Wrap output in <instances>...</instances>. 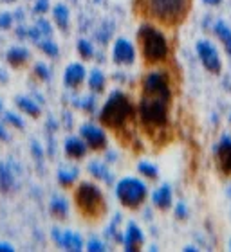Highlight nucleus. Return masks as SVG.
Here are the masks:
<instances>
[{"label":"nucleus","instance_id":"nucleus-2","mask_svg":"<svg viewBox=\"0 0 231 252\" xmlns=\"http://www.w3.org/2000/svg\"><path fill=\"white\" fill-rule=\"evenodd\" d=\"M192 0H136L137 13L164 26H177L186 18Z\"/></svg>","mask_w":231,"mask_h":252},{"label":"nucleus","instance_id":"nucleus-31","mask_svg":"<svg viewBox=\"0 0 231 252\" xmlns=\"http://www.w3.org/2000/svg\"><path fill=\"white\" fill-rule=\"evenodd\" d=\"M49 9V0H37L35 4V13H45Z\"/></svg>","mask_w":231,"mask_h":252},{"label":"nucleus","instance_id":"nucleus-1","mask_svg":"<svg viewBox=\"0 0 231 252\" xmlns=\"http://www.w3.org/2000/svg\"><path fill=\"white\" fill-rule=\"evenodd\" d=\"M172 89L170 79L164 72H150L143 79L139 119L148 135L157 137L168 126Z\"/></svg>","mask_w":231,"mask_h":252},{"label":"nucleus","instance_id":"nucleus-37","mask_svg":"<svg viewBox=\"0 0 231 252\" xmlns=\"http://www.w3.org/2000/svg\"><path fill=\"white\" fill-rule=\"evenodd\" d=\"M206 4H211V5H215V4H219V2H221V0H204Z\"/></svg>","mask_w":231,"mask_h":252},{"label":"nucleus","instance_id":"nucleus-29","mask_svg":"<svg viewBox=\"0 0 231 252\" xmlns=\"http://www.w3.org/2000/svg\"><path fill=\"white\" fill-rule=\"evenodd\" d=\"M35 76H37L38 79H42V81H47L49 79V68H47V65H43V63H37L35 65Z\"/></svg>","mask_w":231,"mask_h":252},{"label":"nucleus","instance_id":"nucleus-33","mask_svg":"<svg viewBox=\"0 0 231 252\" xmlns=\"http://www.w3.org/2000/svg\"><path fill=\"white\" fill-rule=\"evenodd\" d=\"M177 216H179V218H184V216H186V209H184L183 204L177 205Z\"/></svg>","mask_w":231,"mask_h":252},{"label":"nucleus","instance_id":"nucleus-26","mask_svg":"<svg viewBox=\"0 0 231 252\" xmlns=\"http://www.w3.org/2000/svg\"><path fill=\"white\" fill-rule=\"evenodd\" d=\"M78 53L81 54V58H83V60H90L92 56H94V49H92L90 42H87V40H79Z\"/></svg>","mask_w":231,"mask_h":252},{"label":"nucleus","instance_id":"nucleus-35","mask_svg":"<svg viewBox=\"0 0 231 252\" xmlns=\"http://www.w3.org/2000/svg\"><path fill=\"white\" fill-rule=\"evenodd\" d=\"M0 251H13V245H9V243H0Z\"/></svg>","mask_w":231,"mask_h":252},{"label":"nucleus","instance_id":"nucleus-38","mask_svg":"<svg viewBox=\"0 0 231 252\" xmlns=\"http://www.w3.org/2000/svg\"><path fill=\"white\" fill-rule=\"evenodd\" d=\"M0 2H4V4H13V2H16V0H0Z\"/></svg>","mask_w":231,"mask_h":252},{"label":"nucleus","instance_id":"nucleus-24","mask_svg":"<svg viewBox=\"0 0 231 252\" xmlns=\"http://www.w3.org/2000/svg\"><path fill=\"white\" fill-rule=\"evenodd\" d=\"M89 171L92 175H94L96 179H101V180H111V175H109V171H107L105 166H101V164H96L92 162L89 166Z\"/></svg>","mask_w":231,"mask_h":252},{"label":"nucleus","instance_id":"nucleus-30","mask_svg":"<svg viewBox=\"0 0 231 252\" xmlns=\"http://www.w3.org/2000/svg\"><path fill=\"white\" fill-rule=\"evenodd\" d=\"M13 26V16L9 13H2L0 15V29H9Z\"/></svg>","mask_w":231,"mask_h":252},{"label":"nucleus","instance_id":"nucleus-19","mask_svg":"<svg viewBox=\"0 0 231 252\" xmlns=\"http://www.w3.org/2000/svg\"><path fill=\"white\" fill-rule=\"evenodd\" d=\"M51 215H53L54 218H58V220L67 218L69 205H67V202H65V198H62V196H54V198L51 200Z\"/></svg>","mask_w":231,"mask_h":252},{"label":"nucleus","instance_id":"nucleus-3","mask_svg":"<svg viewBox=\"0 0 231 252\" xmlns=\"http://www.w3.org/2000/svg\"><path fill=\"white\" fill-rule=\"evenodd\" d=\"M134 106L123 92H112L100 112V123L114 131H123L132 125Z\"/></svg>","mask_w":231,"mask_h":252},{"label":"nucleus","instance_id":"nucleus-28","mask_svg":"<svg viewBox=\"0 0 231 252\" xmlns=\"http://www.w3.org/2000/svg\"><path fill=\"white\" fill-rule=\"evenodd\" d=\"M4 121L7 123V125L13 126V128H18V130L24 128V121H22V117L16 116L15 112H7V114H4Z\"/></svg>","mask_w":231,"mask_h":252},{"label":"nucleus","instance_id":"nucleus-6","mask_svg":"<svg viewBox=\"0 0 231 252\" xmlns=\"http://www.w3.org/2000/svg\"><path fill=\"white\" fill-rule=\"evenodd\" d=\"M116 194L125 207L136 209L147 198V186L137 179H123L116 186Z\"/></svg>","mask_w":231,"mask_h":252},{"label":"nucleus","instance_id":"nucleus-7","mask_svg":"<svg viewBox=\"0 0 231 252\" xmlns=\"http://www.w3.org/2000/svg\"><path fill=\"white\" fill-rule=\"evenodd\" d=\"M197 53H199V58L202 62L210 72L213 74H219L221 72V60H219V53H217V49L211 45L210 42H206V40H200L197 43Z\"/></svg>","mask_w":231,"mask_h":252},{"label":"nucleus","instance_id":"nucleus-39","mask_svg":"<svg viewBox=\"0 0 231 252\" xmlns=\"http://www.w3.org/2000/svg\"><path fill=\"white\" fill-rule=\"evenodd\" d=\"M0 114H2V103H0Z\"/></svg>","mask_w":231,"mask_h":252},{"label":"nucleus","instance_id":"nucleus-32","mask_svg":"<svg viewBox=\"0 0 231 252\" xmlns=\"http://www.w3.org/2000/svg\"><path fill=\"white\" fill-rule=\"evenodd\" d=\"M87 249H89V251H103V249H105V245H103V243H100V242H96V240H92V242L87 245Z\"/></svg>","mask_w":231,"mask_h":252},{"label":"nucleus","instance_id":"nucleus-13","mask_svg":"<svg viewBox=\"0 0 231 252\" xmlns=\"http://www.w3.org/2000/svg\"><path fill=\"white\" fill-rule=\"evenodd\" d=\"M143 245V232L137 229L136 223H130L126 227L125 232V249L128 252H136L139 251Z\"/></svg>","mask_w":231,"mask_h":252},{"label":"nucleus","instance_id":"nucleus-18","mask_svg":"<svg viewBox=\"0 0 231 252\" xmlns=\"http://www.w3.org/2000/svg\"><path fill=\"white\" fill-rule=\"evenodd\" d=\"M154 204L159 209H168L172 205V191H170L168 186H163L154 193Z\"/></svg>","mask_w":231,"mask_h":252},{"label":"nucleus","instance_id":"nucleus-10","mask_svg":"<svg viewBox=\"0 0 231 252\" xmlns=\"http://www.w3.org/2000/svg\"><path fill=\"white\" fill-rule=\"evenodd\" d=\"M112 58L119 65H128L134 62V47L126 40H117L114 43V51H112Z\"/></svg>","mask_w":231,"mask_h":252},{"label":"nucleus","instance_id":"nucleus-21","mask_svg":"<svg viewBox=\"0 0 231 252\" xmlns=\"http://www.w3.org/2000/svg\"><path fill=\"white\" fill-rule=\"evenodd\" d=\"M53 16H54V22H56V26L60 29H67L69 26V9L65 5L58 4L56 7L53 9Z\"/></svg>","mask_w":231,"mask_h":252},{"label":"nucleus","instance_id":"nucleus-4","mask_svg":"<svg viewBox=\"0 0 231 252\" xmlns=\"http://www.w3.org/2000/svg\"><path fill=\"white\" fill-rule=\"evenodd\" d=\"M137 42H139L143 60L148 65H157L168 58V42L163 32L154 26L143 24L137 32Z\"/></svg>","mask_w":231,"mask_h":252},{"label":"nucleus","instance_id":"nucleus-5","mask_svg":"<svg viewBox=\"0 0 231 252\" xmlns=\"http://www.w3.org/2000/svg\"><path fill=\"white\" fill-rule=\"evenodd\" d=\"M74 204L81 213V216L89 218V220H96L103 215L105 211V200H103V193L101 189L94 184L83 182L79 184L74 191Z\"/></svg>","mask_w":231,"mask_h":252},{"label":"nucleus","instance_id":"nucleus-25","mask_svg":"<svg viewBox=\"0 0 231 252\" xmlns=\"http://www.w3.org/2000/svg\"><path fill=\"white\" fill-rule=\"evenodd\" d=\"M215 34L224 42V45H230L231 43V31L222 24V22H219V24L215 26Z\"/></svg>","mask_w":231,"mask_h":252},{"label":"nucleus","instance_id":"nucleus-16","mask_svg":"<svg viewBox=\"0 0 231 252\" xmlns=\"http://www.w3.org/2000/svg\"><path fill=\"white\" fill-rule=\"evenodd\" d=\"M15 105L18 106L24 114H27V116H31V117H40V114H42V112H40V106L33 99L26 97V95H16Z\"/></svg>","mask_w":231,"mask_h":252},{"label":"nucleus","instance_id":"nucleus-15","mask_svg":"<svg viewBox=\"0 0 231 252\" xmlns=\"http://www.w3.org/2000/svg\"><path fill=\"white\" fill-rule=\"evenodd\" d=\"M16 188V180L13 171L9 169V166L0 164V191L2 193H11Z\"/></svg>","mask_w":231,"mask_h":252},{"label":"nucleus","instance_id":"nucleus-34","mask_svg":"<svg viewBox=\"0 0 231 252\" xmlns=\"http://www.w3.org/2000/svg\"><path fill=\"white\" fill-rule=\"evenodd\" d=\"M0 141H7V131H5L4 125H0Z\"/></svg>","mask_w":231,"mask_h":252},{"label":"nucleus","instance_id":"nucleus-9","mask_svg":"<svg viewBox=\"0 0 231 252\" xmlns=\"http://www.w3.org/2000/svg\"><path fill=\"white\" fill-rule=\"evenodd\" d=\"M217 166L224 175H231V137H224L217 146Z\"/></svg>","mask_w":231,"mask_h":252},{"label":"nucleus","instance_id":"nucleus-40","mask_svg":"<svg viewBox=\"0 0 231 252\" xmlns=\"http://www.w3.org/2000/svg\"><path fill=\"white\" fill-rule=\"evenodd\" d=\"M230 249H231V243H230Z\"/></svg>","mask_w":231,"mask_h":252},{"label":"nucleus","instance_id":"nucleus-23","mask_svg":"<svg viewBox=\"0 0 231 252\" xmlns=\"http://www.w3.org/2000/svg\"><path fill=\"white\" fill-rule=\"evenodd\" d=\"M38 47H40V51H43V53L47 54V56H51V58H56L58 56V45L54 42H51V40H38Z\"/></svg>","mask_w":231,"mask_h":252},{"label":"nucleus","instance_id":"nucleus-20","mask_svg":"<svg viewBox=\"0 0 231 252\" xmlns=\"http://www.w3.org/2000/svg\"><path fill=\"white\" fill-rule=\"evenodd\" d=\"M76 179H78V169L76 168H62L58 171V182L65 188L73 186Z\"/></svg>","mask_w":231,"mask_h":252},{"label":"nucleus","instance_id":"nucleus-27","mask_svg":"<svg viewBox=\"0 0 231 252\" xmlns=\"http://www.w3.org/2000/svg\"><path fill=\"white\" fill-rule=\"evenodd\" d=\"M139 173L143 175V177H147V179H157V168L155 166H152V164L148 162H141L139 164Z\"/></svg>","mask_w":231,"mask_h":252},{"label":"nucleus","instance_id":"nucleus-17","mask_svg":"<svg viewBox=\"0 0 231 252\" xmlns=\"http://www.w3.org/2000/svg\"><path fill=\"white\" fill-rule=\"evenodd\" d=\"M60 245H63V247L67 249V251H81L83 249V240H81V236L79 234H76V232H63L62 234V243Z\"/></svg>","mask_w":231,"mask_h":252},{"label":"nucleus","instance_id":"nucleus-12","mask_svg":"<svg viewBox=\"0 0 231 252\" xmlns=\"http://www.w3.org/2000/svg\"><path fill=\"white\" fill-rule=\"evenodd\" d=\"M5 60L13 68H24L31 62V53L24 47H11L5 54Z\"/></svg>","mask_w":231,"mask_h":252},{"label":"nucleus","instance_id":"nucleus-22","mask_svg":"<svg viewBox=\"0 0 231 252\" xmlns=\"http://www.w3.org/2000/svg\"><path fill=\"white\" fill-rule=\"evenodd\" d=\"M89 87L94 92H101L105 89V76L101 74V70H92L89 76Z\"/></svg>","mask_w":231,"mask_h":252},{"label":"nucleus","instance_id":"nucleus-11","mask_svg":"<svg viewBox=\"0 0 231 252\" xmlns=\"http://www.w3.org/2000/svg\"><path fill=\"white\" fill-rule=\"evenodd\" d=\"M85 79V68L83 65L79 63H71L65 70V76H63V81L67 85L69 89H78L79 85L83 83Z\"/></svg>","mask_w":231,"mask_h":252},{"label":"nucleus","instance_id":"nucleus-8","mask_svg":"<svg viewBox=\"0 0 231 252\" xmlns=\"http://www.w3.org/2000/svg\"><path fill=\"white\" fill-rule=\"evenodd\" d=\"M79 133H81V139L85 141V144L89 148H92V150H103V148L107 146L105 133H103V130L98 128V126L83 125L81 130H79Z\"/></svg>","mask_w":231,"mask_h":252},{"label":"nucleus","instance_id":"nucleus-14","mask_svg":"<svg viewBox=\"0 0 231 252\" xmlns=\"http://www.w3.org/2000/svg\"><path fill=\"white\" fill-rule=\"evenodd\" d=\"M65 153L71 158H83L85 153H87V144H85L83 139L69 137L67 141H65Z\"/></svg>","mask_w":231,"mask_h":252},{"label":"nucleus","instance_id":"nucleus-36","mask_svg":"<svg viewBox=\"0 0 231 252\" xmlns=\"http://www.w3.org/2000/svg\"><path fill=\"white\" fill-rule=\"evenodd\" d=\"M5 81H7V74H5L4 70L0 68V83H5Z\"/></svg>","mask_w":231,"mask_h":252}]
</instances>
